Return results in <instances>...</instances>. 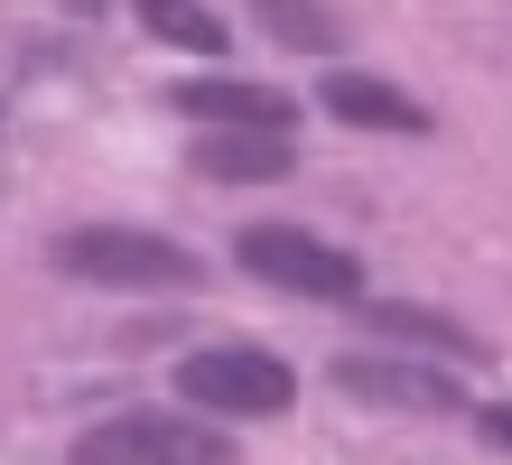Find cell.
I'll return each instance as SVG.
<instances>
[{
    "mask_svg": "<svg viewBox=\"0 0 512 465\" xmlns=\"http://www.w3.org/2000/svg\"><path fill=\"white\" fill-rule=\"evenodd\" d=\"M56 270L94 279V289H196V252L140 224H75L56 233Z\"/></svg>",
    "mask_w": 512,
    "mask_h": 465,
    "instance_id": "cell-1",
    "label": "cell"
},
{
    "mask_svg": "<svg viewBox=\"0 0 512 465\" xmlns=\"http://www.w3.org/2000/svg\"><path fill=\"white\" fill-rule=\"evenodd\" d=\"M75 465H243L224 428L177 419V410H122L75 438Z\"/></svg>",
    "mask_w": 512,
    "mask_h": 465,
    "instance_id": "cell-2",
    "label": "cell"
},
{
    "mask_svg": "<svg viewBox=\"0 0 512 465\" xmlns=\"http://www.w3.org/2000/svg\"><path fill=\"white\" fill-rule=\"evenodd\" d=\"M177 391L215 419H280L298 400V372L280 354H261V345H205V354L177 363Z\"/></svg>",
    "mask_w": 512,
    "mask_h": 465,
    "instance_id": "cell-3",
    "label": "cell"
},
{
    "mask_svg": "<svg viewBox=\"0 0 512 465\" xmlns=\"http://www.w3.org/2000/svg\"><path fill=\"white\" fill-rule=\"evenodd\" d=\"M233 261H243L252 279H270V289H289V298H354V289H364V261L336 252V242H317L308 224H252V233H233Z\"/></svg>",
    "mask_w": 512,
    "mask_h": 465,
    "instance_id": "cell-4",
    "label": "cell"
},
{
    "mask_svg": "<svg viewBox=\"0 0 512 465\" xmlns=\"http://www.w3.org/2000/svg\"><path fill=\"white\" fill-rule=\"evenodd\" d=\"M187 168L224 177V186H270V177L298 168V149H289V131H196Z\"/></svg>",
    "mask_w": 512,
    "mask_h": 465,
    "instance_id": "cell-5",
    "label": "cell"
},
{
    "mask_svg": "<svg viewBox=\"0 0 512 465\" xmlns=\"http://www.w3.org/2000/svg\"><path fill=\"white\" fill-rule=\"evenodd\" d=\"M168 103L196 131H289V93H270V84H177Z\"/></svg>",
    "mask_w": 512,
    "mask_h": 465,
    "instance_id": "cell-6",
    "label": "cell"
},
{
    "mask_svg": "<svg viewBox=\"0 0 512 465\" xmlns=\"http://www.w3.org/2000/svg\"><path fill=\"white\" fill-rule=\"evenodd\" d=\"M336 391L354 400H391V410H457V391L419 363H391V354H336Z\"/></svg>",
    "mask_w": 512,
    "mask_h": 465,
    "instance_id": "cell-7",
    "label": "cell"
},
{
    "mask_svg": "<svg viewBox=\"0 0 512 465\" xmlns=\"http://www.w3.org/2000/svg\"><path fill=\"white\" fill-rule=\"evenodd\" d=\"M326 112L354 121V131H429V112H419L410 93L373 84V75H336V84H326Z\"/></svg>",
    "mask_w": 512,
    "mask_h": 465,
    "instance_id": "cell-8",
    "label": "cell"
},
{
    "mask_svg": "<svg viewBox=\"0 0 512 465\" xmlns=\"http://www.w3.org/2000/svg\"><path fill=\"white\" fill-rule=\"evenodd\" d=\"M252 19L280 47H298V56H326V47H336V10H326V0H252Z\"/></svg>",
    "mask_w": 512,
    "mask_h": 465,
    "instance_id": "cell-9",
    "label": "cell"
},
{
    "mask_svg": "<svg viewBox=\"0 0 512 465\" xmlns=\"http://www.w3.org/2000/svg\"><path fill=\"white\" fill-rule=\"evenodd\" d=\"M140 28H149V38H168V47H187V56H215L224 47V19L196 10V0H140Z\"/></svg>",
    "mask_w": 512,
    "mask_h": 465,
    "instance_id": "cell-10",
    "label": "cell"
},
{
    "mask_svg": "<svg viewBox=\"0 0 512 465\" xmlns=\"http://www.w3.org/2000/svg\"><path fill=\"white\" fill-rule=\"evenodd\" d=\"M373 326H391V335H429V345H457V354H475V335H457L447 317H429V307H373Z\"/></svg>",
    "mask_w": 512,
    "mask_h": 465,
    "instance_id": "cell-11",
    "label": "cell"
},
{
    "mask_svg": "<svg viewBox=\"0 0 512 465\" xmlns=\"http://www.w3.org/2000/svg\"><path fill=\"white\" fill-rule=\"evenodd\" d=\"M485 438H494V447L512 456V410H485Z\"/></svg>",
    "mask_w": 512,
    "mask_h": 465,
    "instance_id": "cell-12",
    "label": "cell"
}]
</instances>
